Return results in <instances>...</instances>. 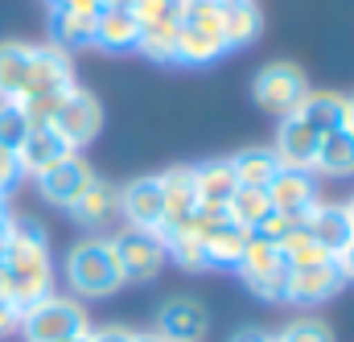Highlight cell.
Wrapping results in <instances>:
<instances>
[{"label": "cell", "mask_w": 354, "mask_h": 342, "mask_svg": "<svg viewBox=\"0 0 354 342\" xmlns=\"http://www.w3.org/2000/svg\"><path fill=\"white\" fill-rule=\"evenodd\" d=\"M0 264L8 272V297L12 305H33L54 293V264H50V235L33 219H12L4 223V252Z\"/></svg>", "instance_id": "1"}, {"label": "cell", "mask_w": 354, "mask_h": 342, "mask_svg": "<svg viewBox=\"0 0 354 342\" xmlns=\"http://www.w3.org/2000/svg\"><path fill=\"white\" fill-rule=\"evenodd\" d=\"M75 87V66H71V54H62L58 46L41 42L33 46V62H29V79L17 95V107L25 111V120L33 128H46L58 99Z\"/></svg>", "instance_id": "2"}, {"label": "cell", "mask_w": 354, "mask_h": 342, "mask_svg": "<svg viewBox=\"0 0 354 342\" xmlns=\"http://www.w3.org/2000/svg\"><path fill=\"white\" fill-rule=\"evenodd\" d=\"M62 276H66L71 297H111L124 289L120 260L111 252V240L103 235H87L71 244V252L62 260Z\"/></svg>", "instance_id": "3"}, {"label": "cell", "mask_w": 354, "mask_h": 342, "mask_svg": "<svg viewBox=\"0 0 354 342\" xmlns=\"http://www.w3.org/2000/svg\"><path fill=\"white\" fill-rule=\"evenodd\" d=\"M227 54L223 37V4L218 0H185L177 17V62L210 66Z\"/></svg>", "instance_id": "4"}, {"label": "cell", "mask_w": 354, "mask_h": 342, "mask_svg": "<svg viewBox=\"0 0 354 342\" xmlns=\"http://www.w3.org/2000/svg\"><path fill=\"white\" fill-rule=\"evenodd\" d=\"M91 330V318L79 297L50 293L21 309V334L25 342H75Z\"/></svg>", "instance_id": "5"}, {"label": "cell", "mask_w": 354, "mask_h": 342, "mask_svg": "<svg viewBox=\"0 0 354 342\" xmlns=\"http://www.w3.org/2000/svg\"><path fill=\"white\" fill-rule=\"evenodd\" d=\"M111 252H115V260H120L124 285L157 280L161 268L169 264V252H165L161 231H145V227H120V231L111 235Z\"/></svg>", "instance_id": "6"}, {"label": "cell", "mask_w": 354, "mask_h": 342, "mask_svg": "<svg viewBox=\"0 0 354 342\" xmlns=\"http://www.w3.org/2000/svg\"><path fill=\"white\" fill-rule=\"evenodd\" d=\"M50 128L66 141L71 153H83L91 141L99 136V128H103V103L91 95L87 87L75 83L62 99H58V107H54V116H50Z\"/></svg>", "instance_id": "7"}, {"label": "cell", "mask_w": 354, "mask_h": 342, "mask_svg": "<svg viewBox=\"0 0 354 342\" xmlns=\"http://www.w3.org/2000/svg\"><path fill=\"white\" fill-rule=\"evenodd\" d=\"M252 95H256V103L264 107L268 116L284 120V116H292L305 103L309 79H305V71L297 62H268V66L256 71V79H252Z\"/></svg>", "instance_id": "8"}, {"label": "cell", "mask_w": 354, "mask_h": 342, "mask_svg": "<svg viewBox=\"0 0 354 342\" xmlns=\"http://www.w3.org/2000/svg\"><path fill=\"white\" fill-rule=\"evenodd\" d=\"M235 272H239V280H243L260 301H284L288 268H284V260H280V248H276V244H268V240H260V235H252Z\"/></svg>", "instance_id": "9"}, {"label": "cell", "mask_w": 354, "mask_h": 342, "mask_svg": "<svg viewBox=\"0 0 354 342\" xmlns=\"http://www.w3.org/2000/svg\"><path fill=\"white\" fill-rule=\"evenodd\" d=\"M33 181H37V198H41L46 206L71 210V206L79 202V194L95 181V170H91V161L83 153H66L58 165H50V170L41 173V177H33Z\"/></svg>", "instance_id": "10"}, {"label": "cell", "mask_w": 354, "mask_h": 342, "mask_svg": "<svg viewBox=\"0 0 354 342\" xmlns=\"http://www.w3.org/2000/svg\"><path fill=\"white\" fill-rule=\"evenodd\" d=\"M120 215L128 227H145V231H161L165 223V194H161V177L145 173L120 186Z\"/></svg>", "instance_id": "11"}, {"label": "cell", "mask_w": 354, "mask_h": 342, "mask_svg": "<svg viewBox=\"0 0 354 342\" xmlns=\"http://www.w3.org/2000/svg\"><path fill=\"white\" fill-rule=\"evenodd\" d=\"M342 272L334 260H322V264H309V268H288V280H284V305H297V309H309V305H322L330 301L334 293H342Z\"/></svg>", "instance_id": "12"}, {"label": "cell", "mask_w": 354, "mask_h": 342, "mask_svg": "<svg viewBox=\"0 0 354 342\" xmlns=\"http://www.w3.org/2000/svg\"><path fill=\"white\" fill-rule=\"evenodd\" d=\"M268 202L276 215H288V219H309V210L322 202V190H317V177L309 170H280L268 186Z\"/></svg>", "instance_id": "13"}, {"label": "cell", "mask_w": 354, "mask_h": 342, "mask_svg": "<svg viewBox=\"0 0 354 342\" xmlns=\"http://www.w3.org/2000/svg\"><path fill=\"white\" fill-rule=\"evenodd\" d=\"M153 334L161 342H202L206 339V309L194 297H169L153 318Z\"/></svg>", "instance_id": "14"}, {"label": "cell", "mask_w": 354, "mask_h": 342, "mask_svg": "<svg viewBox=\"0 0 354 342\" xmlns=\"http://www.w3.org/2000/svg\"><path fill=\"white\" fill-rule=\"evenodd\" d=\"M317 141H322V132H313L292 111V116L276 120V145H272V153H276V161L284 170H309L313 165V153H317Z\"/></svg>", "instance_id": "15"}, {"label": "cell", "mask_w": 354, "mask_h": 342, "mask_svg": "<svg viewBox=\"0 0 354 342\" xmlns=\"http://www.w3.org/2000/svg\"><path fill=\"white\" fill-rule=\"evenodd\" d=\"M305 231L313 235V244H317L330 260H334L354 240L351 215H346V206H342V202H317V206L309 210V219H305Z\"/></svg>", "instance_id": "16"}, {"label": "cell", "mask_w": 354, "mask_h": 342, "mask_svg": "<svg viewBox=\"0 0 354 342\" xmlns=\"http://www.w3.org/2000/svg\"><path fill=\"white\" fill-rule=\"evenodd\" d=\"M95 17L91 8H50V46L62 54L95 50Z\"/></svg>", "instance_id": "17"}, {"label": "cell", "mask_w": 354, "mask_h": 342, "mask_svg": "<svg viewBox=\"0 0 354 342\" xmlns=\"http://www.w3.org/2000/svg\"><path fill=\"white\" fill-rule=\"evenodd\" d=\"M66 215L75 219V227H87V231H99V227H107V223L120 215V186H111V181L95 177L87 190L79 194V202H75Z\"/></svg>", "instance_id": "18"}, {"label": "cell", "mask_w": 354, "mask_h": 342, "mask_svg": "<svg viewBox=\"0 0 354 342\" xmlns=\"http://www.w3.org/2000/svg\"><path fill=\"white\" fill-rule=\"evenodd\" d=\"M140 42V21L132 8H99L95 17V50L103 54H132Z\"/></svg>", "instance_id": "19"}, {"label": "cell", "mask_w": 354, "mask_h": 342, "mask_svg": "<svg viewBox=\"0 0 354 342\" xmlns=\"http://www.w3.org/2000/svg\"><path fill=\"white\" fill-rule=\"evenodd\" d=\"M161 177V194H165V223L161 231H169L177 223H185L198 210V190H194V165H174V170L157 173Z\"/></svg>", "instance_id": "20"}, {"label": "cell", "mask_w": 354, "mask_h": 342, "mask_svg": "<svg viewBox=\"0 0 354 342\" xmlns=\"http://www.w3.org/2000/svg\"><path fill=\"white\" fill-rule=\"evenodd\" d=\"M194 190H198V206H206V210H227L231 194L239 190V177H235V170H231L227 157L202 161V165H194Z\"/></svg>", "instance_id": "21"}, {"label": "cell", "mask_w": 354, "mask_h": 342, "mask_svg": "<svg viewBox=\"0 0 354 342\" xmlns=\"http://www.w3.org/2000/svg\"><path fill=\"white\" fill-rule=\"evenodd\" d=\"M66 153H71L66 141L46 124V128H29V136H25L21 149H17V161H21V173H25V177H41L50 165H58Z\"/></svg>", "instance_id": "22"}, {"label": "cell", "mask_w": 354, "mask_h": 342, "mask_svg": "<svg viewBox=\"0 0 354 342\" xmlns=\"http://www.w3.org/2000/svg\"><path fill=\"white\" fill-rule=\"evenodd\" d=\"M313 177H354V132L351 128H334L317 141L313 153Z\"/></svg>", "instance_id": "23"}, {"label": "cell", "mask_w": 354, "mask_h": 342, "mask_svg": "<svg viewBox=\"0 0 354 342\" xmlns=\"http://www.w3.org/2000/svg\"><path fill=\"white\" fill-rule=\"evenodd\" d=\"M223 4V37L227 50H243L260 37L264 29V8L256 0H218Z\"/></svg>", "instance_id": "24"}, {"label": "cell", "mask_w": 354, "mask_h": 342, "mask_svg": "<svg viewBox=\"0 0 354 342\" xmlns=\"http://www.w3.org/2000/svg\"><path fill=\"white\" fill-rule=\"evenodd\" d=\"M297 116L322 136L334 132V128H346V95H338V91H309L305 103L297 107Z\"/></svg>", "instance_id": "25"}, {"label": "cell", "mask_w": 354, "mask_h": 342, "mask_svg": "<svg viewBox=\"0 0 354 342\" xmlns=\"http://www.w3.org/2000/svg\"><path fill=\"white\" fill-rule=\"evenodd\" d=\"M227 161H231V170H235V177H239V186H252V190H268V186H272V177L284 170L268 145L239 149V153H235V157H227Z\"/></svg>", "instance_id": "26"}, {"label": "cell", "mask_w": 354, "mask_h": 342, "mask_svg": "<svg viewBox=\"0 0 354 342\" xmlns=\"http://www.w3.org/2000/svg\"><path fill=\"white\" fill-rule=\"evenodd\" d=\"M29 62H33L29 42H0V103H17L29 79Z\"/></svg>", "instance_id": "27"}, {"label": "cell", "mask_w": 354, "mask_h": 342, "mask_svg": "<svg viewBox=\"0 0 354 342\" xmlns=\"http://www.w3.org/2000/svg\"><path fill=\"white\" fill-rule=\"evenodd\" d=\"M268 215H272L268 190H252V186H239V190L231 194V202H227V219H231L235 227H243V231H256V227L264 223Z\"/></svg>", "instance_id": "28"}, {"label": "cell", "mask_w": 354, "mask_h": 342, "mask_svg": "<svg viewBox=\"0 0 354 342\" xmlns=\"http://www.w3.org/2000/svg\"><path fill=\"white\" fill-rule=\"evenodd\" d=\"M136 50L149 62H177V25H140Z\"/></svg>", "instance_id": "29"}, {"label": "cell", "mask_w": 354, "mask_h": 342, "mask_svg": "<svg viewBox=\"0 0 354 342\" xmlns=\"http://www.w3.org/2000/svg\"><path fill=\"white\" fill-rule=\"evenodd\" d=\"M280 260H284V268H309V264H322V260H330L317 244H313V235L305 231V227H297V231H288L280 244Z\"/></svg>", "instance_id": "30"}, {"label": "cell", "mask_w": 354, "mask_h": 342, "mask_svg": "<svg viewBox=\"0 0 354 342\" xmlns=\"http://www.w3.org/2000/svg\"><path fill=\"white\" fill-rule=\"evenodd\" d=\"M29 120H25V111L17 107V103H0V149H21V141L29 136Z\"/></svg>", "instance_id": "31"}, {"label": "cell", "mask_w": 354, "mask_h": 342, "mask_svg": "<svg viewBox=\"0 0 354 342\" xmlns=\"http://www.w3.org/2000/svg\"><path fill=\"white\" fill-rule=\"evenodd\" d=\"M276 342H334V330L322 318H292L284 330H276Z\"/></svg>", "instance_id": "32"}, {"label": "cell", "mask_w": 354, "mask_h": 342, "mask_svg": "<svg viewBox=\"0 0 354 342\" xmlns=\"http://www.w3.org/2000/svg\"><path fill=\"white\" fill-rule=\"evenodd\" d=\"M185 0H132V12L140 25H177Z\"/></svg>", "instance_id": "33"}, {"label": "cell", "mask_w": 354, "mask_h": 342, "mask_svg": "<svg viewBox=\"0 0 354 342\" xmlns=\"http://www.w3.org/2000/svg\"><path fill=\"white\" fill-rule=\"evenodd\" d=\"M297 227H305V223H301V219H288V215H276V210H272L264 223L252 231V235H260V240H268V244H280V240H284L288 231H297Z\"/></svg>", "instance_id": "34"}, {"label": "cell", "mask_w": 354, "mask_h": 342, "mask_svg": "<svg viewBox=\"0 0 354 342\" xmlns=\"http://www.w3.org/2000/svg\"><path fill=\"white\" fill-rule=\"evenodd\" d=\"M25 173H21V161H17V153L12 149H0V190L8 194L17 181H21Z\"/></svg>", "instance_id": "35"}, {"label": "cell", "mask_w": 354, "mask_h": 342, "mask_svg": "<svg viewBox=\"0 0 354 342\" xmlns=\"http://www.w3.org/2000/svg\"><path fill=\"white\" fill-rule=\"evenodd\" d=\"M17 330H21V305L0 301V339H12Z\"/></svg>", "instance_id": "36"}, {"label": "cell", "mask_w": 354, "mask_h": 342, "mask_svg": "<svg viewBox=\"0 0 354 342\" xmlns=\"http://www.w3.org/2000/svg\"><path fill=\"white\" fill-rule=\"evenodd\" d=\"M87 342H132V330L128 326H99V330H87Z\"/></svg>", "instance_id": "37"}, {"label": "cell", "mask_w": 354, "mask_h": 342, "mask_svg": "<svg viewBox=\"0 0 354 342\" xmlns=\"http://www.w3.org/2000/svg\"><path fill=\"white\" fill-rule=\"evenodd\" d=\"M334 264H338L342 280H346V285H354V240L346 244V248H342V252H338V256H334Z\"/></svg>", "instance_id": "38"}, {"label": "cell", "mask_w": 354, "mask_h": 342, "mask_svg": "<svg viewBox=\"0 0 354 342\" xmlns=\"http://www.w3.org/2000/svg\"><path fill=\"white\" fill-rule=\"evenodd\" d=\"M50 8H91V12H99L95 0H50Z\"/></svg>", "instance_id": "39"}, {"label": "cell", "mask_w": 354, "mask_h": 342, "mask_svg": "<svg viewBox=\"0 0 354 342\" xmlns=\"http://www.w3.org/2000/svg\"><path fill=\"white\" fill-rule=\"evenodd\" d=\"M95 8H132V0H95Z\"/></svg>", "instance_id": "40"}, {"label": "cell", "mask_w": 354, "mask_h": 342, "mask_svg": "<svg viewBox=\"0 0 354 342\" xmlns=\"http://www.w3.org/2000/svg\"><path fill=\"white\" fill-rule=\"evenodd\" d=\"M0 301H12L8 297V272H4V264H0Z\"/></svg>", "instance_id": "41"}, {"label": "cell", "mask_w": 354, "mask_h": 342, "mask_svg": "<svg viewBox=\"0 0 354 342\" xmlns=\"http://www.w3.org/2000/svg\"><path fill=\"white\" fill-rule=\"evenodd\" d=\"M132 342H161L153 330H132Z\"/></svg>", "instance_id": "42"}, {"label": "cell", "mask_w": 354, "mask_h": 342, "mask_svg": "<svg viewBox=\"0 0 354 342\" xmlns=\"http://www.w3.org/2000/svg\"><path fill=\"white\" fill-rule=\"evenodd\" d=\"M346 128L354 132V95H346Z\"/></svg>", "instance_id": "43"}, {"label": "cell", "mask_w": 354, "mask_h": 342, "mask_svg": "<svg viewBox=\"0 0 354 342\" xmlns=\"http://www.w3.org/2000/svg\"><path fill=\"white\" fill-rule=\"evenodd\" d=\"M0 223H8V194L0 190Z\"/></svg>", "instance_id": "44"}, {"label": "cell", "mask_w": 354, "mask_h": 342, "mask_svg": "<svg viewBox=\"0 0 354 342\" xmlns=\"http://www.w3.org/2000/svg\"><path fill=\"white\" fill-rule=\"evenodd\" d=\"M346 206V215H351V227H354V194H351V202H342Z\"/></svg>", "instance_id": "45"}, {"label": "cell", "mask_w": 354, "mask_h": 342, "mask_svg": "<svg viewBox=\"0 0 354 342\" xmlns=\"http://www.w3.org/2000/svg\"><path fill=\"white\" fill-rule=\"evenodd\" d=\"M0 252H4V223H0Z\"/></svg>", "instance_id": "46"}, {"label": "cell", "mask_w": 354, "mask_h": 342, "mask_svg": "<svg viewBox=\"0 0 354 342\" xmlns=\"http://www.w3.org/2000/svg\"><path fill=\"white\" fill-rule=\"evenodd\" d=\"M75 342H87V334H83V339H75Z\"/></svg>", "instance_id": "47"}]
</instances>
